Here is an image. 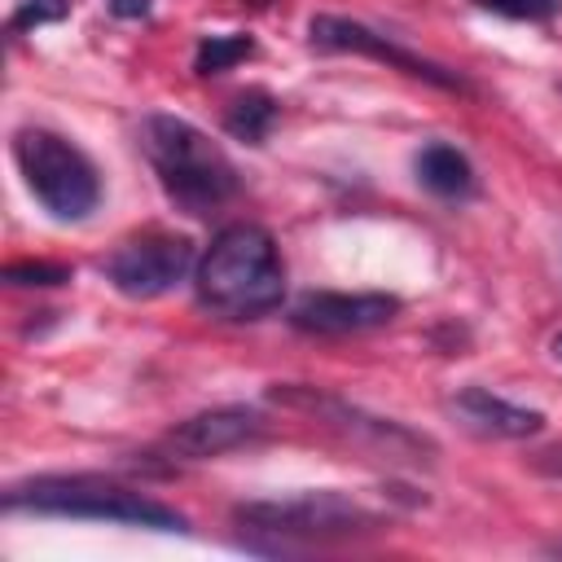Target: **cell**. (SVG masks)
<instances>
[{
  "instance_id": "obj_1",
  "label": "cell",
  "mask_w": 562,
  "mask_h": 562,
  "mask_svg": "<svg viewBox=\"0 0 562 562\" xmlns=\"http://www.w3.org/2000/svg\"><path fill=\"white\" fill-rule=\"evenodd\" d=\"M198 303L224 321H259L285 299V263L259 224H228L193 268Z\"/></svg>"
},
{
  "instance_id": "obj_2",
  "label": "cell",
  "mask_w": 562,
  "mask_h": 562,
  "mask_svg": "<svg viewBox=\"0 0 562 562\" xmlns=\"http://www.w3.org/2000/svg\"><path fill=\"white\" fill-rule=\"evenodd\" d=\"M140 149H145L149 167L158 171L162 193L189 215H206L237 193V167L189 119L149 114L140 123Z\"/></svg>"
},
{
  "instance_id": "obj_3",
  "label": "cell",
  "mask_w": 562,
  "mask_h": 562,
  "mask_svg": "<svg viewBox=\"0 0 562 562\" xmlns=\"http://www.w3.org/2000/svg\"><path fill=\"white\" fill-rule=\"evenodd\" d=\"M4 509L18 514H57V518H97V522H123V527H149V531H184V514L171 505L132 492L123 483H105L92 474H48L31 483H13L4 492Z\"/></svg>"
},
{
  "instance_id": "obj_4",
  "label": "cell",
  "mask_w": 562,
  "mask_h": 562,
  "mask_svg": "<svg viewBox=\"0 0 562 562\" xmlns=\"http://www.w3.org/2000/svg\"><path fill=\"white\" fill-rule=\"evenodd\" d=\"M13 162L31 189V198L61 224L88 220L101 202V176L79 145L48 127H18L13 132Z\"/></svg>"
},
{
  "instance_id": "obj_5",
  "label": "cell",
  "mask_w": 562,
  "mask_h": 562,
  "mask_svg": "<svg viewBox=\"0 0 562 562\" xmlns=\"http://www.w3.org/2000/svg\"><path fill=\"white\" fill-rule=\"evenodd\" d=\"M233 522L263 536H281V540H351V536L382 531L386 514H378L351 492L325 487V492H303L285 501H241L233 505Z\"/></svg>"
},
{
  "instance_id": "obj_6",
  "label": "cell",
  "mask_w": 562,
  "mask_h": 562,
  "mask_svg": "<svg viewBox=\"0 0 562 562\" xmlns=\"http://www.w3.org/2000/svg\"><path fill=\"white\" fill-rule=\"evenodd\" d=\"M189 268H193V241L162 228L119 241L101 263L105 281L127 299H158L176 290L189 277Z\"/></svg>"
},
{
  "instance_id": "obj_7",
  "label": "cell",
  "mask_w": 562,
  "mask_h": 562,
  "mask_svg": "<svg viewBox=\"0 0 562 562\" xmlns=\"http://www.w3.org/2000/svg\"><path fill=\"white\" fill-rule=\"evenodd\" d=\"M307 40H312V48H321V53H364V57L386 61V66L413 75V79H426V83L443 88V92H470V83H465L457 70H448V66H439V61H426V57L400 48L395 40H386L382 31H373V26H364V22H351V18H338V13H316V18L307 22Z\"/></svg>"
},
{
  "instance_id": "obj_8",
  "label": "cell",
  "mask_w": 562,
  "mask_h": 562,
  "mask_svg": "<svg viewBox=\"0 0 562 562\" xmlns=\"http://www.w3.org/2000/svg\"><path fill=\"white\" fill-rule=\"evenodd\" d=\"M395 294H338V290H307L290 307V325L303 334H364L395 321Z\"/></svg>"
},
{
  "instance_id": "obj_9",
  "label": "cell",
  "mask_w": 562,
  "mask_h": 562,
  "mask_svg": "<svg viewBox=\"0 0 562 562\" xmlns=\"http://www.w3.org/2000/svg\"><path fill=\"white\" fill-rule=\"evenodd\" d=\"M259 430H263V417L255 408L224 404V408H206V413H193L180 426H171L167 439H162V448L176 452V457H189V461H206V457H220V452L241 448Z\"/></svg>"
},
{
  "instance_id": "obj_10",
  "label": "cell",
  "mask_w": 562,
  "mask_h": 562,
  "mask_svg": "<svg viewBox=\"0 0 562 562\" xmlns=\"http://www.w3.org/2000/svg\"><path fill=\"white\" fill-rule=\"evenodd\" d=\"M443 408L452 413V422H461L470 435H483V439H527L544 430V413L509 404L487 386H461L457 395H448Z\"/></svg>"
},
{
  "instance_id": "obj_11",
  "label": "cell",
  "mask_w": 562,
  "mask_h": 562,
  "mask_svg": "<svg viewBox=\"0 0 562 562\" xmlns=\"http://www.w3.org/2000/svg\"><path fill=\"white\" fill-rule=\"evenodd\" d=\"M413 171H417V184L430 189L435 198H457V202H461V198L474 193V167H470V158H465L457 145H448V140L422 145L417 158H413Z\"/></svg>"
},
{
  "instance_id": "obj_12",
  "label": "cell",
  "mask_w": 562,
  "mask_h": 562,
  "mask_svg": "<svg viewBox=\"0 0 562 562\" xmlns=\"http://www.w3.org/2000/svg\"><path fill=\"white\" fill-rule=\"evenodd\" d=\"M277 119H281L277 97L263 92V88H246V92L233 97V105L224 114V132L237 136V140H246V145H263L268 132L277 127Z\"/></svg>"
},
{
  "instance_id": "obj_13",
  "label": "cell",
  "mask_w": 562,
  "mask_h": 562,
  "mask_svg": "<svg viewBox=\"0 0 562 562\" xmlns=\"http://www.w3.org/2000/svg\"><path fill=\"white\" fill-rule=\"evenodd\" d=\"M250 53H255V40L241 35V31H233V35H202L198 53H193V70L198 75H220V70L246 61Z\"/></svg>"
},
{
  "instance_id": "obj_14",
  "label": "cell",
  "mask_w": 562,
  "mask_h": 562,
  "mask_svg": "<svg viewBox=\"0 0 562 562\" xmlns=\"http://www.w3.org/2000/svg\"><path fill=\"white\" fill-rule=\"evenodd\" d=\"M4 281L9 285H66L70 268L53 263V259H13V263H4Z\"/></svg>"
},
{
  "instance_id": "obj_15",
  "label": "cell",
  "mask_w": 562,
  "mask_h": 562,
  "mask_svg": "<svg viewBox=\"0 0 562 562\" xmlns=\"http://www.w3.org/2000/svg\"><path fill=\"white\" fill-rule=\"evenodd\" d=\"M66 13H70V0H18L9 26H13V31H35V26L61 22Z\"/></svg>"
},
{
  "instance_id": "obj_16",
  "label": "cell",
  "mask_w": 562,
  "mask_h": 562,
  "mask_svg": "<svg viewBox=\"0 0 562 562\" xmlns=\"http://www.w3.org/2000/svg\"><path fill=\"white\" fill-rule=\"evenodd\" d=\"M474 4L487 13L514 18V22H549L562 9V0H474Z\"/></svg>"
},
{
  "instance_id": "obj_17",
  "label": "cell",
  "mask_w": 562,
  "mask_h": 562,
  "mask_svg": "<svg viewBox=\"0 0 562 562\" xmlns=\"http://www.w3.org/2000/svg\"><path fill=\"white\" fill-rule=\"evenodd\" d=\"M105 4H110V13L123 18V22H140V18H149V9H154V0H105Z\"/></svg>"
},
{
  "instance_id": "obj_18",
  "label": "cell",
  "mask_w": 562,
  "mask_h": 562,
  "mask_svg": "<svg viewBox=\"0 0 562 562\" xmlns=\"http://www.w3.org/2000/svg\"><path fill=\"white\" fill-rule=\"evenodd\" d=\"M536 470H540V474L562 479V443H558V448H549V452H540V457H536Z\"/></svg>"
},
{
  "instance_id": "obj_19",
  "label": "cell",
  "mask_w": 562,
  "mask_h": 562,
  "mask_svg": "<svg viewBox=\"0 0 562 562\" xmlns=\"http://www.w3.org/2000/svg\"><path fill=\"white\" fill-rule=\"evenodd\" d=\"M549 351H553V360H558V364H562V329H558V334H553V342H549Z\"/></svg>"
},
{
  "instance_id": "obj_20",
  "label": "cell",
  "mask_w": 562,
  "mask_h": 562,
  "mask_svg": "<svg viewBox=\"0 0 562 562\" xmlns=\"http://www.w3.org/2000/svg\"><path fill=\"white\" fill-rule=\"evenodd\" d=\"M544 549H549V553H558V558H562V540H549V544H544Z\"/></svg>"
},
{
  "instance_id": "obj_21",
  "label": "cell",
  "mask_w": 562,
  "mask_h": 562,
  "mask_svg": "<svg viewBox=\"0 0 562 562\" xmlns=\"http://www.w3.org/2000/svg\"><path fill=\"white\" fill-rule=\"evenodd\" d=\"M558 92H562V83H558Z\"/></svg>"
}]
</instances>
